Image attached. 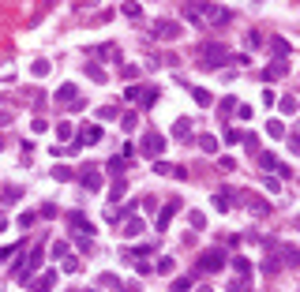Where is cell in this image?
Returning <instances> with one entry per match:
<instances>
[{"instance_id":"obj_21","label":"cell","mask_w":300,"mask_h":292,"mask_svg":"<svg viewBox=\"0 0 300 292\" xmlns=\"http://www.w3.org/2000/svg\"><path fill=\"white\" fill-rule=\"evenodd\" d=\"M120 124H124V131H131V127L139 124V116H135V112H128V116H124V120H120Z\"/></svg>"},{"instance_id":"obj_17","label":"cell","mask_w":300,"mask_h":292,"mask_svg":"<svg viewBox=\"0 0 300 292\" xmlns=\"http://www.w3.org/2000/svg\"><path fill=\"white\" fill-rule=\"evenodd\" d=\"M173 135H176V139H188V135H191V127H188V120H180V124H173Z\"/></svg>"},{"instance_id":"obj_15","label":"cell","mask_w":300,"mask_h":292,"mask_svg":"<svg viewBox=\"0 0 300 292\" xmlns=\"http://www.w3.org/2000/svg\"><path fill=\"white\" fill-rule=\"evenodd\" d=\"M124 214H128V210H124V206H113V210H109V214H105V221H124Z\"/></svg>"},{"instance_id":"obj_18","label":"cell","mask_w":300,"mask_h":292,"mask_svg":"<svg viewBox=\"0 0 300 292\" xmlns=\"http://www.w3.org/2000/svg\"><path fill=\"white\" fill-rule=\"evenodd\" d=\"M199 142H203V150H206V154H214V150H218V139H214V135H203Z\"/></svg>"},{"instance_id":"obj_9","label":"cell","mask_w":300,"mask_h":292,"mask_svg":"<svg viewBox=\"0 0 300 292\" xmlns=\"http://www.w3.org/2000/svg\"><path fill=\"white\" fill-rule=\"evenodd\" d=\"M57 97L64 101V105H75V101H79V94H75V86H72V83H64V86H60Z\"/></svg>"},{"instance_id":"obj_8","label":"cell","mask_w":300,"mask_h":292,"mask_svg":"<svg viewBox=\"0 0 300 292\" xmlns=\"http://www.w3.org/2000/svg\"><path fill=\"white\" fill-rule=\"evenodd\" d=\"M79 180H83V187H86V191H98V187H101V172H98V169H86V172L79 176Z\"/></svg>"},{"instance_id":"obj_24","label":"cell","mask_w":300,"mask_h":292,"mask_svg":"<svg viewBox=\"0 0 300 292\" xmlns=\"http://www.w3.org/2000/svg\"><path fill=\"white\" fill-rule=\"evenodd\" d=\"M206 292H210V289H206Z\"/></svg>"},{"instance_id":"obj_5","label":"cell","mask_w":300,"mask_h":292,"mask_svg":"<svg viewBox=\"0 0 300 292\" xmlns=\"http://www.w3.org/2000/svg\"><path fill=\"white\" fill-rule=\"evenodd\" d=\"M176 34H180V27H176L173 19H161V23L154 27V38H161V42H169V38H176Z\"/></svg>"},{"instance_id":"obj_22","label":"cell","mask_w":300,"mask_h":292,"mask_svg":"<svg viewBox=\"0 0 300 292\" xmlns=\"http://www.w3.org/2000/svg\"><path fill=\"white\" fill-rule=\"evenodd\" d=\"M244 139V135H240V131H237V127H229V131H225V142H233V146H237V142H240Z\"/></svg>"},{"instance_id":"obj_11","label":"cell","mask_w":300,"mask_h":292,"mask_svg":"<svg viewBox=\"0 0 300 292\" xmlns=\"http://www.w3.org/2000/svg\"><path fill=\"white\" fill-rule=\"evenodd\" d=\"M124 191H128V180H116L113 187H109V199L116 202V199H124Z\"/></svg>"},{"instance_id":"obj_3","label":"cell","mask_w":300,"mask_h":292,"mask_svg":"<svg viewBox=\"0 0 300 292\" xmlns=\"http://www.w3.org/2000/svg\"><path fill=\"white\" fill-rule=\"evenodd\" d=\"M38 262H42V247H38V251H30L23 262H15V277H19V281H30V274L38 270Z\"/></svg>"},{"instance_id":"obj_12","label":"cell","mask_w":300,"mask_h":292,"mask_svg":"<svg viewBox=\"0 0 300 292\" xmlns=\"http://www.w3.org/2000/svg\"><path fill=\"white\" fill-rule=\"evenodd\" d=\"M101 139V127H86L83 135H79V142H98Z\"/></svg>"},{"instance_id":"obj_6","label":"cell","mask_w":300,"mask_h":292,"mask_svg":"<svg viewBox=\"0 0 300 292\" xmlns=\"http://www.w3.org/2000/svg\"><path fill=\"white\" fill-rule=\"evenodd\" d=\"M176 210H180V202H176V199H173V202H165V206H161V214H158V229H161V232L169 229V221H173V214H176Z\"/></svg>"},{"instance_id":"obj_20","label":"cell","mask_w":300,"mask_h":292,"mask_svg":"<svg viewBox=\"0 0 300 292\" xmlns=\"http://www.w3.org/2000/svg\"><path fill=\"white\" fill-rule=\"evenodd\" d=\"M139 12H143L139 4H124V15H128V19H139Z\"/></svg>"},{"instance_id":"obj_7","label":"cell","mask_w":300,"mask_h":292,"mask_svg":"<svg viewBox=\"0 0 300 292\" xmlns=\"http://www.w3.org/2000/svg\"><path fill=\"white\" fill-rule=\"evenodd\" d=\"M221 266H225V255H221V251H206L203 262H199V270H221Z\"/></svg>"},{"instance_id":"obj_14","label":"cell","mask_w":300,"mask_h":292,"mask_svg":"<svg viewBox=\"0 0 300 292\" xmlns=\"http://www.w3.org/2000/svg\"><path fill=\"white\" fill-rule=\"evenodd\" d=\"M135 232H143V221H139V217H131V221L124 225V236H135Z\"/></svg>"},{"instance_id":"obj_4","label":"cell","mask_w":300,"mask_h":292,"mask_svg":"<svg viewBox=\"0 0 300 292\" xmlns=\"http://www.w3.org/2000/svg\"><path fill=\"white\" fill-rule=\"evenodd\" d=\"M161 150H165V139H161V135H154V131L143 135V154H146V157H158Z\"/></svg>"},{"instance_id":"obj_13","label":"cell","mask_w":300,"mask_h":292,"mask_svg":"<svg viewBox=\"0 0 300 292\" xmlns=\"http://www.w3.org/2000/svg\"><path fill=\"white\" fill-rule=\"evenodd\" d=\"M86 75H90L94 83H105V71H101L98 64H86Z\"/></svg>"},{"instance_id":"obj_25","label":"cell","mask_w":300,"mask_h":292,"mask_svg":"<svg viewBox=\"0 0 300 292\" xmlns=\"http://www.w3.org/2000/svg\"><path fill=\"white\" fill-rule=\"evenodd\" d=\"M0 225H4V221H0Z\"/></svg>"},{"instance_id":"obj_19","label":"cell","mask_w":300,"mask_h":292,"mask_svg":"<svg viewBox=\"0 0 300 292\" xmlns=\"http://www.w3.org/2000/svg\"><path fill=\"white\" fill-rule=\"evenodd\" d=\"M233 270L244 277V274H248V259H240V255H237V259H233Z\"/></svg>"},{"instance_id":"obj_10","label":"cell","mask_w":300,"mask_h":292,"mask_svg":"<svg viewBox=\"0 0 300 292\" xmlns=\"http://www.w3.org/2000/svg\"><path fill=\"white\" fill-rule=\"evenodd\" d=\"M53 281H57V270H49V274H45V277L38 281L34 289H38V292H49V289H53Z\"/></svg>"},{"instance_id":"obj_16","label":"cell","mask_w":300,"mask_h":292,"mask_svg":"<svg viewBox=\"0 0 300 292\" xmlns=\"http://www.w3.org/2000/svg\"><path fill=\"white\" fill-rule=\"evenodd\" d=\"M191 94H195L199 105H214V94H210V90H191Z\"/></svg>"},{"instance_id":"obj_2","label":"cell","mask_w":300,"mask_h":292,"mask_svg":"<svg viewBox=\"0 0 300 292\" xmlns=\"http://www.w3.org/2000/svg\"><path fill=\"white\" fill-rule=\"evenodd\" d=\"M203 60H199V64H203V68H221V64H225V56H229V49H225V45H203Z\"/></svg>"},{"instance_id":"obj_23","label":"cell","mask_w":300,"mask_h":292,"mask_svg":"<svg viewBox=\"0 0 300 292\" xmlns=\"http://www.w3.org/2000/svg\"><path fill=\"white\" fill-rule=\"evenodd\" d=\"M188 285H191V281H188V277H180V281H173V292H188Z\"/></svg>"},{"instance_id":"obj_1","label":"cell","mask_w":300,"mask_h":292,"mask_svg":"<svg viewBox=\"0 0 300 292\" xmlns=\"http://www.w3.org/2000/svg\"><path fill=\"white\" fill-rule=\"evenodd\" d=\"M184 19H188V23H199V27H206V23H210V27H225L233 15H229L225 8H218V4H203V0H191V4L184 8Z\"/></svg>"}]
</instances>
